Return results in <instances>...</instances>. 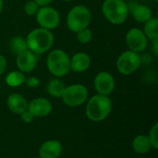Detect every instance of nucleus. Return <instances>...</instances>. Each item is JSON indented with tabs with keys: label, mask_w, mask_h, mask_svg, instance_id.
Listing matches in <instances>:
<instances>
[{
	"label": "nucleus",
	"mask_w": 158,
	"mask_h": 158,
	"mask_svg": "<svg viewBox=\"0 0 158 158\" xmlns=\"http://www.w3.org/2000/svg\"><path fill=\"white\" fill-rule=\"evenodd\" d=\"M92 20L90 9L84 5L74 6L68 13L66 22L69 30L74 33L89 27Z\"/></svg>",
	"instance_id": "39448f33"
},
{
	"label": "nucleus",
	"mask_w": 158,
	"mask_h": 158,
	"mask_svg": "<svg viewBox=\"0 0 158 158\" xmlns=\"http://www.w3.org/2000/svg\"><path fill=\"white\" fill-rule=\"evenodd\" d=\"M153 42V52L156 56H158V38L152 40Z\"/></svg>",
	"instance_id": "c85d7f7f"
},
{
	"label": "nucleus",
	"mask_w": 158,
	"mask_h": 158,
	"mask_svg": "<svg viewBox=\"0 0 158 158\" xmlns=\"http://www.w3.org/2000/svg\"><path fill=\"white\" fill-rule=\"evenodd\" d=\"M143 63L142 56L140 54L132 52L131 50L124 51L117 59V69L124 75L129 76L136 72Z\"/></svg>",
	"instance_id": "423d86ee"
},
{
	"label": "nucleus",
	"mask_w": 158,
	"mask_h": 158,
	"mask_svg": "<svg viewBox=\"0 0 158 158\" xmlns=\"http://www.w3.org/2000/svg\"><path fill=\"white\" fill-rule=\"evenodd\" d=\"M143 33L148 40H155L158 38V19L152 17L149 20L143 23Z\"/></svg>",
	"instance_id": "6ab92c4d"
},
{
	"label": "nucleus",
	"mask_w": 158,
	"mask_h": 158,
	"mask_svg": "<svg viewBox=\"0 0 158 158\" xmlns=\"http://www.w3.org/2000/svg\"><path fill=\"white\" fill-rule=\"evenodd\" d=\"M94 85L98 94L109 96L115 90V79L111 73L107 71H101L96 74Z\"/></svg>",
	"instance_id": "9d476101"
},
{
	"label": "nucleus",
	"mask_w": 158,
	"mask_h": 158,
	"mask_svg": "<svg viewBox=\"0 0 158 158\" xmlns=\"http://www.w3.org/2000/svg\"><path fill=\"white\" fill-rule=\"evenodd\" d=\"M28 49L36 55H42L48 52L55 42V37L52 31L44 28H35L31 31L26 36Z\"/></svg>",
	"instance_id": "f257e3e1"
},
{
	"label": "nucleus",
	"mask_w": 158,
	"mask_h": 158,
	"mask_svg": "<svg viewBox=\"0 0 158 158\" xmlns=\"http://www.w3.org/2000/svg\"><path fill=\"white\" fill-rule=\"evenodd\" d=\"M20 117H21V119H22V121H23L24 123H31V122L32 121V119L34 118L31 116V114L28 110H26L25 112H23V113L20 115Z\"/></svg>",
	"instance_id": "a878e982"
},
{
	"label": "nucleus",
	"mask_w": 158,
	"mask_h": 158,
	"mask_svg": "<svg viewBox=\"0 0 158 158\" xmlns=\"http://www.w3.org/2000/svg\"><path fill=\"white\" fill-rule=\"evenodd\" d=\"M16 65L19 71L23 73H30L36 68L37 55L27 49L16 56Z\"/></svg>",
	"instance_id": "9b49d317"
},
{
	"label": "nucleus",
	"mask_w": 158,
	"mask_h": 158,
	"mask_svg": "<svg viewBox=\"0 0 158 158\" xmlns=\"http://www.w3.org/2000/svg\"><path fill=\"white\" fill-rule=\"evenodd\" d=\"M39 158H40V157H39Z\"/></svg>",
	"instance_id": "72a5a7b5"
},
{
	"label": "nucleus",
	"mask_w": 158,
	"mask_h": 158,
	"mask_svg": "<svg viewBox=\"0 0 158 158\" xmlns=\"http://www.w3.org/2000/svg\"><path fill=\"white\" fill-rule=\"evenodd\" d=\"M142 1H146V0H142Z\"/></svg>",
	"instance_id": "473e14b6"
},
{
	"label": "nucleus",
	"mask_w": 158,
	"mask_h": 158,
	"mask_svg": "<svg viewBox=\"0 0 158 158\" xmlns=\"http://www.w3.org/2000/svg\"><path fill=\"white\" fill-rule=\"evenodd\" d=\"M35 18L39 27L49 31L55 30L60 23L59 12L55 7L49 6L40 7Z\"/></svg>",
	"instance_id": "6e6552de"
},
{
	"label": "nucleus",
	"mask_w": 158,
	"mask_h": 158,
	"mask_svg": "<svg viewBox=\"0 0 158 158\" xmlns=\"http://www.w3.org/2000/svg\"><path fill=\"white\" fill-rule=\"evenodd\" d=\"M92 59L90 56L84 52H78L70 57V70L75 73L86 71L91 67Z\"/></svg>",
	"instance_id": "ddd939ff"
},
{
	"label": "nucleus",
	"mask_w": 158,
	"mask_h": 158,
	"mask_svg": "<svg viewBox=\"0 0 158 158\" xmlns=\"http://www.w3.org/2000/svg\"><path fill=\"white\" fill-rule=\"evenodd\" d=\"M24 83H26V85H27L28 88L34 89V88H36V87L39 86L40 80L38 78H36V77H30V78H28V79L25 80V82Z\"/></svg>",
	"instance_id": "393cba45"
},
{
	"label": "nucleus",
	"mask_w": 158,
	"mask_h": 158,
	"mask_svg": "<svg viewBox=\"0 0 158 158\" xmlns=\"http://www.w3.org/2000/svg\"><path fill=\"white\" fill-rule=\"evenodd\" d=\"M129 12L131 13V16L137 22L143 24L153 17V12L151 8L145 5L135 4L133 6H129Z\"/></svg>",
	"instance_id": "dca6fc26"
},
{
	"label": "nucleus",
	"mask_w": 158,
	"mask_h": 158,
	"mask_svg": "<svg viewBox=\"0 0 158 158\" xmlns=\"http://www.w3.org/2000/svg\"><path fill=\"white\" fill-rule=\"evenodd\" d=\"M155 1H156V2H157V1H158V0H155Z\"/></svg>",
	"instance_id": "2f4dec72"
},
{
	"label": "nucleus",
	"mask_w": 158,
	"mask_h": 158,
	"mask_svg": "<svg viewBox=\"0 0 158 158\" xmlns=\"http://www.w3.org/2000/svg\"><path fill=\"white\" fill-rule=\"evenodd\" d=\"M125 42L129 50L138 54L145 51L148 46V39L143 30L139 28L130 29L126 33Z\"/></svg>",
	"instance_id": "1a4fd4ad"
},
{
	"label": "nucleus",
	"mask_w": 158,
	"mask_h": 158,
	"mask_svg": "<svg viewBox=\"0 0 158 158\" xmlns=\"http://www.w3.org/2000/svg\"><path fill=\"white\" fill-rule=\"evenodd\" d=\"M46 67L56 78L64 77L70 71V56L62 49H54L47 55Z\"/></svg>",
	"instance_id": "7ed1b4c3"
},
{
	"label": "nucleus",
	"mask_w": 158,
	"mask_h": 158,
	"mask_svg": "<svg viewBox=\"0 0 158 158\" xmlns=\"http://www.w3.org/2000/svg\"><path fill=\"white\" fill-rule=\"evenodd\" d=\"M6 66H7V62L6 57L3 55H0V76H2L6 71Z\"/></svg>",
	"instance_id": "bb28decb"
},
{
	"label": "nucleus",
	"mask_w": 158,
	"mask_h": 158,
	"mask_svg": "<svg viewBox=\"0 0 158 158\" xmlns=\"http://www.w3.org/2000/svg\"><path fill=\"white\" fill-rule=\"evenodd\" d=\"M25 75L19 70H13L6 76V83L9 87H19L25 82Z\"/></svg>",
	"instance_id": "aec40b11"
},
{
	"label": "nucleus",
	"mask_w": 158,
	"mask_h": 158,
	"mask_svg": "<svg viewBox=\"0 0 158 158\" xmlns=\"http://www.w3.org/2000/svg\"><path fill=\"white\" fill-rule=\"evenodd\" d=\"M9 49L13 55L17 56L19 53L28 49L26 39L22 36H14L9 42Z\"/></svg>",
	"instance_id": "412c9836"
},
{
	"label": "nucleus",
	"mask_w": 158,
	"mask_h": 158,
	"mask_svg": "<svg viewBox=\"0 0 158 158\" xmlns=\"http://www.w3.org/2000/svg\"><path fill=\"white\" fill-rule=\"evenodd\" d=\"M3 6H4V3H3V0H0V14L3 10Z\"/></svg>",
	"instance_id": "c756f323"
},
{
	"label": "nucleus",
	"mask_w": 158,
	"mask_h": 158,
	"mask_svg": "<svg viewBox=\"0 0 158 158\" xmlns=\"http://www.w3.org/2000/svg\"><path fill=\"white\" fill-rule=\"evenodd\" d=\"M65 88H66L65 83L59 78H54L49 81L46 86V91L49 94V95H51L52 97L59 98L62 96Z\"/></svg>",
	"instance_id": "a211bd4d"
},
{
	"label": "nucleus",
	"mask_w": 158,
	"mask_h": 158,
	"mask_svg": "<svg viewBox=\"0 0 158 158\" xmlns=\"http://www.w3.org/2000/svg\"><path fill=\"white\" fill-rule=\"evenodd\" d=\"M152 148L150 140L147 135H137L132 141V149L137 154L144 155L147 154Z\"/></svg>",
	"instance_id": "f3484780"
},
{
	"label": "nucleus",
	"mask_w": 158,
	"mask_h": 158,
	"mask_svg": "<svg viewBox=\"0 0 158 158\" xmlns=\"http://www.w3.org/2000/svg\"><path fill=\"white\" fill-rule=\"evenodd\" d=\"M27 110L33 118L47 117L52 112V104L44 97H38L28 103Z\"/></svg>",
	"instance_id": "f8f14e48"
},
{
	"label": "nucleus",
	"mask_w": 158,
	"mask_h": 158,
	"mask_svg": "<svg viewBox=\"0 0 158 158\" xmlns=\"http://www.w3.org/2000/svg\"><path fill=\"white\" fill-rule=\"evenodd\" d=\"M76 37L79 43L82 44H89L92 39H93V31L89 29L86 28L84 30H81L80 31H78L76 33Z\"/></svg>",
	"instance_id": "4be33fe9"
},
{
	"label": "nucleus",
	"mask_w": 158,
	"mask_h": 158,
	"mask_svg": "<svg viewBox=\"0 0 158 158\" xmlns=\"http://www.w3.org/2000/svg\"><path fill=\"white\" fill-rule=\"evenodd\" d=\"M61 1H64V2H70V1H72V0H61Z\"/></svg>",
	"instance_id": "7c9ffc66"
},
{
	"label": "nucleus",
	"mask_w": 158,
	"mask_h": 158,
	"mask_svg": "<svg viewBox=\"0 0 158 158\" xmlns=\"http://www.w3.org/2000/svg\"><path fill=\"white\" fill-rule=\"evenodd\" d=\"M112 110V101L108 96L102 94L94 95L86 106V115L89 119L100 122L106 119Z\"/></svg>",
	"instance_id": "f03ea898"
},
{
	"label": "nucleus",
	"mask_w": 158,
	"mask_h": 158,
	"mask_svg": "<svg viewBox=\"0 0 158 158\" xmlns=\"http://www.w3.org/2000/svg\"><path fill=\"white\" fill-rule=\"evenodd\" d=\"M102 13L111 24L120 25L129 17V6L124 0H105L102 4Z\"/></svg>",
	"instance_id": "20e7f679"
},
{
	"label": "nucleus",
	"mask_w": 158,
	"mask_h": 158,
	"mask_svg": "<svg viewBox=\"0 0 158 158\" xmlns=\"http://www.w3.org/2000/svg\"><path fill=\"white\" fill-rule=\"evenodd\" d=\"M148 138L150 140V143H151V145H152V148L157 150L158 149V124L156 123L153 128L151 129L150 132H149V135H148Z\"/></svg>",
	"instance_id": "b1692460"
},
{
	"label": "nucleus",
	"mask_w": 158,
	"mask_h": 158,
	"mask_svg": "<svg viewBox=\"0 0 158 158\" xmlns=\"http://www.w3.org/2000/svg\"><path fill=\"white\" fill-rule=\"evenodd\" d=\"M40 7L42 6H49L53 0H33Z\"/></svg>",
	"instance_id": "cd10ccee"
},
{
	"label": "nucleus",
	"mask_w": 158,
	"mask_h": 158,
	"mask_svg": "<svg viewBox=\"0 0 158 158\" xmlns=\"http://www.w3.org/2000/svg\"><path fill=\"white\" fill-rule=\"evenodd\" d=\"M6 105L8 109L17 115H21L27 110L28 102L26 98L20 94H11L6 99Z\"/></svg>",
	"instance_id": "2eb2a0df"
},
{
	"label": "nucleus",
	"mask_w": 158,
	"mask_h": 158,
	"mask_svg": "<svg viewBox=\"0 0 158 158\" xmlns=\"http://www.w3.org/2000/svg\"><path fill=\"white\" fill-rule=\"evenodd\" d=\"M62 144L56 140H50L44 142L40 149V158H58L62 154Z\"/></svg>",
	"instance_id": "4468645a"
},
{
	"label": "nucleus",
	"mask_w": 158,
	"mask_h": 158,
	"mask_svg": "<svg viewBox=\"0 0 158 158\" xmlns=\"http://www.w3.org/2000/svg\"><path fill=\"white\" fill-rule=\"evenodd\" d=\"M39 8H40V6L33 0H29L24 5V12L26 13V15H28L30 17L35 16L37 14Z\"/></svg>",
	"instance_id": "5701e85b"
},
{
	"label": "nucleus",
	"mask_w": 158,
	"mask_h": 158,
	"mask_svg": "<svg viewBox=\"0 0 158 158\" xmlns=\"http://www.w3.org/2000/svg\"><path fill=\"white\" fill-rule=\"evenodd\" d=\"M63 103L69 107L80 106L88 98V90L82 84H71L66 86L62 94Z\"/></svg>",
	"instance_id": "0eeeda50"
}]
</instances>
